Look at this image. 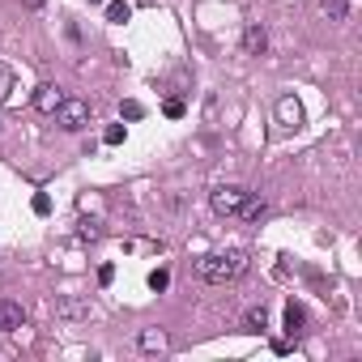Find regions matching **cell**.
I'll return each mask as SVG.
<instances>
[{
  "mask_svg": "<svg viewBox=\"0 0 362 362\" xmlns=\"http://www.w3.org/2000/svg\"><path fill=\"white\" fill-rule=\"evenodd\" d=\"M277 124H281L286 132L302 128V102H298L294 94H281V98H277Z\"/></svg>",
  "mask_w": 362,
  "mask_h": 362,
  "instance_id": "cell-4",
  "label": "cell"
},
{
  "mask_svg": "<svg viewBox=\"0 0 362 362\" xmlns=\"http://www.w3.org/2000/svg\"><path fill=\"white\" fill-rule=\"evenodd\" d=\"M9 90H13V69H9V64H0V102L9 98Z\"/></svg>",
  "mask_w": 362,
  "mask_h": 362,
  "instance_id": "cell-20",
  "label": "cell"
},
{
  "mask_svg": "<svg viewBox=\"0 0 362 362\" xmlns=\"http://www.w3.org/2000/svg\"><path fill=\"white\" fill-rule=\"evenodd\" d=\"M111 281H116V265H102L98 269V286H111Z\"/></svg>",
  "mask_w": 362,
  "mask_h": 362,
  "instance_id": "cell-22",
  "label": "cell"
},
{
  "mask_svg": "<svg viewBox=\"0 0 362 362\" xmlns=\"http://www.w3.org/2000/svg\"><path fill=\"white\" fill-rule=\"evenodd\" d=\"M124 137H128V128L124 124H111L107 132H102V145H124Z\"/></svg>",
  "mask_w": 362,
  "mask_h": 362,
  "instance_id": "cell-16",
  "label": "cell"
},
{
  "mask_svg": "<svg viewBox=\"0 0 362 362\" xmlns=\"http://www.w3.org/2000/svg\"><path fill=\"white\" fill-rule=\"evenodd\" d=\"M269 328V307L260 302V307H247L243 312V333H265Z\"/></svg>",
  "mask_w": 362,
  "mask_h": 362,
  "instance_id": "cell-9",
  "label": "cell"
},
{
  "mask_svg": "<svg viewBox=\"0 0 362 362\" xmlns=\"http://www.w3.org/2000/svg\"><path fill=\"white\" fill-rule=\"evenodd\" d=\"M56 316H64V320H85L90 307H85L81 298H60V302H56Z\"/></svg>",
  "mask_w": 362,
  "mask_h": 362,
  "instance_id": "cell-11",
  "label": "cell"
},
{
  "mask_svg": "<svg viewBox=\"0 0 362 362\" xmlns=\"http://www.w3.org/2000/svg\"><path fill=\"white\" fill-rule=\"evenodd\" d=\"M320 13L328 22H349V0H320Z\"/></svg>",
  "mask_w": 362,
  "mask_h": 362,
  "instance_id": "cell-13",
  "label": "cell"
},
{
  "mask_svg": "<svg viewBox=\"0 0 362 362\" xmlns=\"http://www.w3.org/2000/svg\"><path fill=\"white\" fill-rule=\"evenodd\" d=\"M247 269H251V256H247L243 247L209 251V256H200V260H196V277H200V281H209V286L239 281V277H247Z\"/></svg>",
  "mask_w": 362,
  "mask_h": 362,
  "instance_id": "cell-1",
  "label": "cell"
},
{
  "mask_svg": "<svg viewBox=\"0 0 362 362\" xmlns=\"http://www.w3.org/2000/svg\"><path fill=\"white\" fill-rule=\"evenodd\" d=\"M18 328H26V312H22V302L0 298V333H18Z\"/></svg>",
  "mask_w": 362,
  "mask_h": 362,
  "instance_id": "cell-5",
  "label": "cell"
},
{
  "mask_svg": "<svg viewBox=\"0 0 362 362\" xmlns=\"http://www.w3.org/2000/svg\"><path fill=\"white\" fill-rule=\"evenodd\" d=\"M132 18V5H128V0H111V5H107V22L111 26H124Z\"/></svg>",
  "mask_w": 362,
  "mask_h": 362,
  "instance_id": "cell-14",
  "label": "cell"
},
{
  "mask_svg": "<svg viewBox=\"0 0 362 362\" xmlns=\"http://www.w3.org/2000/svg\"><path fill=\"white\" fill-rule=\"evenodd\" d=\"M183 111H188V102H183V98H167V102H162V116H171V120H179Z\"/></svg>",
  "mask_w": 362,
  "mask_h": 362,
  "instance_id": "cell-17",
  "label": "cell"
},
{
  "mask_svg": "<svg viewBox=\"0 0 362 362\" xmlns=\"http://www.w3.org/2000/svg\"><path fill=\"white\" fill-rule=\"evenodd\" d=\"M51 120H56L64 132H81L90 124V102L85 98H60V107L51 111Z\"/></svg>",
  "mask_w": 362,
  "mask_h": 362,
  "instance_id": "cell-3",
  "label": "cell"
},
{
  "mask_svg": "<svg viewBox=\"0 0 362 362\" xmlns=\"http://www.w3.org/2000/svg\"><path fill=\"white\" fill-rule=\"evenodd\" d=\"M137 349H145V354H167V349H171V337H167L162 328H145V333L137 337Z\"/></svg>",
  "mask_w": 362,
  "mask_h": 362,
  "instance_id": "cell-8",
  "label": "cell"
},
{
  "mask_svg": "<svg viewBox=\"0 0 362 362\" xmlns=\"http://www.w3.org/2000/svg\"><path fill=\"white\" fill-rule=\"evenodd\" d=\"M22 5H26V9H43V5H47V0H22Z\"/></svg>",
  "mask_w": 362,
  "mask_h": 362,
  "instance_id": "cell-23",
  "label": "cell"
},
{
  "mask_svg": "<svg viewBox=\"0 0 362 362\" xmlns=\"http://www.w3.org/2000/svg\"><path fill=\"white\" fill-rule=\"evenodd\" d=\"M30 209H34L39 218H47V214H51V196H47V192H34V200H30Z\"/></svg>",
  "mask_w": 362,
  "mask_h": 362,
  "instance_id": "cell-19",
  "label": "cell"
},
{
  "mask_svg": "<svg viewBox=\"0 0 362 362\" xmlns=\"http://www.w3.org/2000/svg\"><path fill=\"white\" fill-rule=\"evenodd\" d=\"M167 286H171V273H167V269H153V273H149V290H153V294H162Z\"/></svg>",
  "mask_w": 362,
  "mask_h": 362,
  "instance_id": "cell-15",
  "label": "cell"
},
{
  "mask_svg": "<svg viewBox=\"0 0 362 362\" xmlns=\"http://www.w3.org/2000/svg\"><path fill=\"white\" fill-rule=\"evenodd\" d=\"M77 226H81V230H77V235H81V239H98V235H102V230H98V222H94V218H81V222H77Z\"/></svg>",
  "mask_w": 362,
  "mask_h": 362,
  "instance_id": "cell-21",
  "label": "cell"
},
{
  "mask_svg": "<svg viewBox=\"0 0 362 362\" xmlns=\"http://www.w3.org/2000/svg\"><path fill=\"white\" fill-rule=\"evenodd\" d=\"M120 116H124V120H141V116H145V107H141L137 98H128V102H120Z\"/></svg>",
  "mask_w": 362,
  "mask_h": 362,
  "instance_id": "cell-18",
  "label": "cell"
},
{
  "mask_svg": "<svg viewBox=\"0 0 362 362\" xmlns=\"http://www.w3.org/2000/svg\"><path fill=\"white\" fill-rule=\"evenodd\" d=\"M239 218H243V222H265V218H269V204H265V200H256V196H247V200H243V209H239Z\"/></svg>",
  "mask_w": 362,
  "mask_h": 362,
  "instance_id": "cell-12",
  "label": "cell"
},
{
  "mask_svg": "<svg viewBox=\"0 0 362 362\" xmlns=\"http://www.w3.org/2000/svg\"><path fill=\"white\" fill-rule=\"evenodd\" d=\"M243 51H247V56H265V51H269V34H265L260 22H251L243 30Z\"/></svg>",
  "mask_w": 362,
  "mask_h": 362,
  "instance_id": "cell-7",
  "label": "cell"
},
{
  "mask_svg": "<svg viewBox=\"0 0 362 362\" xmlns=\"http://www.w3.org/2000/svg\"><path fill=\"white\" fill-rule=\"evenodd\" d=\"M90 5H107V0H90Z\"/></svg>",
  "mask_w": 362,
  "mask_h": 362,
  "instance_id": "cell-24",
  "label": "cell"
},
{
  "mask_svg": "<svg viewBox=\"0 0 362 362\" xmlns=\"http://www.w3.org/2000/svg\"><path fill=\"white\" fill-rule=\"evenodd\" d=\"M60 98H64V94H60V85H51V81H43V85L34 90V111H39V116H51V111L60 107Z\"/></svg>",
  "mask_w": 362,
  "mask_h": 362,
  "instance_id": "cell-6",
  "label": "cell"
},
{
  "mask_svg": "<svg viewBox=\"0 0 362 362\" xmlns=\"http://www.w3.org/2000/svg\"><path fill=\"white\" fill-rule=\"evenodd\" d=\"M302 328H307V312H302V302H294V298H290V302H286V333H290V337H298Z\"/></svg>",
  "mask_w": 362,
  "mask_h": 362,
  "instance_id": "cell-10",
  "label": "cell"
},
{
  "mask_svg": "<svg viewBox=\"0 0 362 362\" xmlns=\"http://www.w3.org/2000/svg\"><path fill=\"white\" fill-rule=\"evenodd\" d=\"M247 196H251V192H247L243 183H218V188L209 192V209H214L218 218H239V209H243Z\"/></svg>",
  "mask_w": 362,
  "mask_h": 362,
  "instance_id": "cell-2",
  "label": "cell"
}]
</instances>
